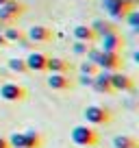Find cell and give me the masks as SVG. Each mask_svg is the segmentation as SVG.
I'll list each match as a JSON object with an SVG mask.
<instances>
[{
  "label": "cell",
  "instance_id": "1",
  "mask_svg": "<svg viewBox=\"0 0 139 148\" xmlns=\"http://www.w3.org/2000/svg\"><path fill=\"white\" fill-rule=\"evenodd\" d=\"M70 137H72V142H74L76 146H80V148H85V146H98V142H100L98 131L93 129V126H89V124L74 126L72 133H70Z\"/></svg>",
  "mask_w": 139,
  "mask_h": 148
},
{
  "label": "cell",
  "instance_id": "2",
  "mask_svg": "<svg viewBox=\"0 0 139 148\" xmlns=\"http://www.w3.org/2000/svg\"><path fill=\"white\" fill-rule=\"evenodd\" d=\"M83 116H85V120H87V124H93V126L109 124V122L113 120L111 109H107V107H100V105H89V107H85Z\"/></svg>",
  "mask_w": 139,
  "mask_h": 148
},
{
  "label": "cell",
  "instance_id": "3",
  "mask_svg": "<svg viewBox=\"0 0 139 148\" xmlns=\"http://www.w3.org/2000/svg\"><path fill=\"white\" fill-rule=\"evenodd\" d=\"M0 98L7 102H22L26 98V87L13 81H5L0 85Z\"/></svg>",
  "mask_w": 139,
  "mask_h": 148
},
{
  "label": "cell",
  "instance_id": "4",
  "mask_svg": "<svg viewBox=\"0 0 139 148\" xmlns=\"http://www.w3.org/2000/svg\"><path fill=\"white\" fill-rule=\"evenodd\" d=\"M135 5H130L128 0H102V9L109 13L111 20H124L126 13L133 9Z\"/></svg>",
  "mask_w": 139,
  "mask_h": 148
},
{
  "label": "cell",
  "instance_id": "5",
  "mask_svg": "<svg viewBox=\"0 0 139 148\" xmlns=\"http://www.w3.org/2000/svg\"><path fill=\"white\" fill-rule=\"evenodd\" d=\"M24 11H26V7H24L22 2H18V0H9L7 5L0 7V22H2V24H11V22H15V20L22 18Z\"/></svg>",
  "mask_w": 139,
  "mask_h": 148
},
{
  "label": "cell",
  "instance_id": "6",
  "mask_svg": "<svg viewBox=\"0 0 139 148\" xmlns=\"http://www.w3.org/2000/svg\"><path fill=\"white\" fill-rule=\"evenodd\" d=\"M24 37H28V42H33V44H48L55 37V31L48 26H42V24H35V26H31L24 33Z\"/></svg>",
  "mask_w": 139,
  "mask_h": 148
},
{
  "label": "cell",
  "instance_id": "7",
  "mask_svg": "<svg viewBox=\"0 0 139 148\" xmlns=\"http://www.w3.org/2000/svg\"><path fill=\"white\" fill-rule=\"evenodd\" d=\"M96 65H98V70H107V72L120 70V65H122L120 52H102L100 50V55H98V59H96Z\"/></svg>",
  "mask_w": 139,
  "mask_h": 148
},
{
  "label": "cell",
  "instance_id": "8",
  "mask_svg": "<svg viewBox=\"0 0 139 148\" xmlns=\"http://www.w3.org/2000/svg\"><path fill=\"white\" fill-rule=\"evenodd\" d=\"M111 87H113V92H130L135 87V79L120 72V70H115V72H111Z\"/></svg>",
  "mask_w": 139,
  "mask_h": 148
},
{
  "label": "cell",
  "instance_id": "9",
  "mask_svg": "<svg viewBox=\"0 0 139 148\" xmlns=\"http://www.w3.org/2000/svg\"><path fill=\"white\" fill-rule=\"evenodd\" d=\"M91 87L96 89L98 94H111L113 92V87H111V72H107V70H98V72L93 74Z\"/></svg>",
  "mask_w": 139,
  "mask_h": 148
},
{
  "label": "cell",
  "instance_id": "10",
  "mask_svg": "<svg viewBox=\"0 0 139 148\" xmlns=\"http://www.w3.org/2000/svg\"><path fill=\"white\" fill-rule=\"evenodd\" d=\"M46 83H48V87H50V89L65 92V89H70L72 85H74V81L70 79V74H50Z\"/></svg>",
  "mask_w": 139,
  "mask_h": 148
},
{
  "label": "cell",
  "instance_id": "11",
  "mask_svg": "<svg viewBox=\"0 0 139 148\" xmlns=\"http://www.w3.org/2000/svg\"><path fill=\"white\" fill-rule=\"evenodd\" d=\"M46 59L48 55H44V52H31L24 59V63H26V70H31V72H46Z\"/></svg>",
  "mask_w": 139,
  "mask_h": 148
},
{
  "label": "cell",
  "instance_id": "12",
  "mask_svg": "<svg viewBox=\"0 0 139 148\" xmlns=\"http://www.w3.org/2000/svg\"><path fill=\"white\" fill-rule=\"evenodd\" d=\"M70 61L61 59V57H48L46 59V72L50 74H70Z\"/></svg>",
  "mask_w": 139,
  "mask_h": 148
},
{
  "label": "cell",
  "instance_id": "13",
  "mask_svg": "<svg viewBox=\"0 0 139 148\" xmlns=\"http://www.w3.org/2000/svg\"><path fill=\"white\" fill-rule=\"evenodd\" d=\"M124 46V39H122L120 33H111V35H104L102 37V52H120V48Z\"/></svg>",
  "mask_w": 139,
  "mask_h": 148
},
{
  "label": "cell",
  "instance_id": "14",
  "mask_svg": "<svg viewBox=\"0 0 139 148\" xmlns=\"http://www.w3.org/2000/svg\"><path fill=\"white\" fill-rule=\"evenodd\" d=\"M72 35H74L76 42H85V44H91L93 39H98L96 33L91 31V26H89V24H78V26H74Z\"/></svg>",
  "mask_w": 139,
  "mask_h": 148
},
{
  "label": "cell",
  "instance_id": "15",
  "mask_svg": "<svg viewBox=\"0 0 139 148\" xmlns=\"http://www.w3.org/2000/svg\"><path fill=\"white\" fill-rule=\"evenodd\" d=\"M91 31L96 33V37H104V35H111V33H117V26L109 20H96L93 24H89Z\"/></svg>",
  "mask_w": 139,
  "mask_h": 148
},
{
  "label": "cell",
  "instance_id": "16",
  "mask_svg": "<svg viewBox=\"0 0 139 148\" xmlns=\"http://www.w3.org/2000/svg\"><path fill=\"white\" fill-rule=\"evenodd\" d=\"M22 139H24V148H42L44 146V137L37 131H24Z\"/></svg>",
  "mask_w": 139,
  "mask_h": 148
},
{
  "label": "cell",
  "instance_id": "17",
  "mask_svg": "<svg viewBox=\"0 0 139 148\" xmlns=\"http://www.w3.org/2000/svg\"><path fill=\"white\" fill-rule=\"evenodd\" d=\"M113 148H139V142L133 135H115L113 137Z\"/></svg>",
  "mask_w": 139,
  "mask_h": 148
},
{
  "label": "cell",
  "instance_id": "18",
  "mask_svg": "<svg viewBox=\"0 0 139 148\" xmlns=\"http://www.w3.org/2000/svg\"><path fill=\"white\" fill-rule=\"evenodd\" d=\"M2 35H5V39L7 42H24V31H20V28H15V26H7L5 31H2Z\"/></svg>",
  "mask_w": 139,
  "mask_h": 148
},
{
  "label": "cell",
  "instance_id": "19",
  "mask_svg": "<svg viewBox=\"0 0 139 148\" xmlns=\"http://www.w3.org/2000/svg\"><path fill=\"white\" fill-rule=\"evenodd\" d=\"M7 65H9L11 72H18V74L28 72V70H26V63H24V59H20V57H11V59L7 61Z\"/></svg>",
  "mask_w": 139,
  "mask_h": 148
},
{
  "label": "cell",
  "instance_id": "20",
  "mask_svg": "<svg viewBox=\"0 0 139 148\" xmlns=\"http://www.w3.org/2000/svg\"><path fill=\"white\" fill-rule=\"evenodd\" d=\"M124 20L130 24V28H133V31H139V11L135 9V7L128 11V13H126V18H124Z\"/></svg>",
  "mask_w": 139,
  "mask_h": 148
},
{
  "label": "cell",
  "instance_id": "21",
  "mask_svg": "<svg viewBox=\"0 0 139 148\" xmlns=\"http://www.w3.org/2000/svg\"><path fill=\"white\" fill-rule=\"evenodd\" d=\"M78 72L85 74V76H93V74L98 72V65L91 63V61H83V63L78 65Z\"/></svg>",
  "mask_w": 139,
  "mask_h": 148
},
{
  "label": "cell",
  "instance_id": "22",
  "mask_svg": "<svg viewBox=\"0 0 139 148\" xmlns=\"http://www.w3.org/2000/svg\"><path fill=\"white\" fill-rule=\"evenodd\" d=\"M72 50H74V55H85V52L89 50V44L76 42V39H74V44H72Z\"/></svg>",
  "mask_w": 139,
  "mask_h": 148
},
{
  "label": "cell",
  "instance_id": "23",
  "mask_svg": "<svg viewBox=\"0 0 139 148\" xmlns=\"http://www.w3.org/2000/svg\"><path fill=\"white\" fill-rule=\"evenodd\" d=\"M91 81H93V76H85V74H80L78 83H80V85H89V87H91Z\"/></svg>",
  "mask_w": 139,
  "mask_h": 148
},
{
  "label": "cell",
  "instance_id": "24",
  "mask_svg": "<svg viewBox=\"0 0 139 148\" xmlns=\"http://www.w3.org/2000/svg\"><path fill=\"white\" fill-rule=\"evenodd\" d=\"M0 148H11L9 142H7V137H2V135H0Z\"/></svg>",
  "mask_w": 139,
  "mask_h": 148
},
{
  "label": "cell",
  "instance_id": "25",
  "mask_svg": "<svg viewBox=\"0 0 139 148\" xmlns=\"http://www.w3.org/2000/svg\"><path fill=\"white\" fill-rule=\"evenodd\" d=\"M7 46H9V42H7V39H5V35L0 33V48H7Z\"/></svg>",
  "mask_w": 139,
  "mask_h": 148
},
{
  "label": "cell",
  "instance_id": "26",
  "mask_svg": "<svg viewBox=\"0 0 139 148\" xmlns=\"http://www.w3.org/2000/svg\"><path fill=\"white\" fill-rule=\"evenodd\" d=\"M7 2H9V0H0V7H2V5H7Z\"/></svg>",
  "mask_w": 139,
  "mask_h": 148
},
{
  "label": "cell",
  "instance_id": "27",
  "mask_svg": "<svg viewBox=\"0 0 139 148\" xmlns=\"http://www.w3.org/2000/svg\"><path fill=\"white\" fill-rule=\"evenodd\" d=\"M85 148H96V146H85Z\"/></svg>",
  "mask_w": 139,
  "mask_h": 148
}]
</instances>
